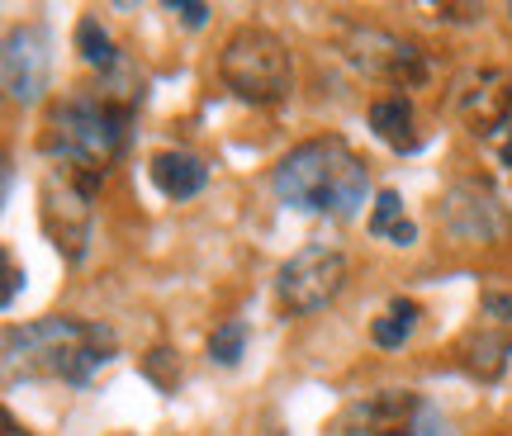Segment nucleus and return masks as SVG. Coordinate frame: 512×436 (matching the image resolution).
<instances>
[{"instance_id": "13", "label": "nucleus", "mask_w": 512, "mask_h": 436, "mask_svg": "<svg viewBox=\"0 0 512 436\" xmlns=\"http://www.w3.org/2000/svg\"><path fill=\"white\" fill-rule=\"evenodd\" d=\"M147 176H152V185L162 190L166 200H195L204 185H209V166L195 157V152H185V147H166V152H157L152 162H147Z\"/></svg>"}, {"instance_id": "24", "label": "nucleus", "mask_w": 512, "mask_h": 436, "mask_svg": "<svg viewBox=\"0 0 512 436\" xmlns=\"http://www.w3.org/2000/svg\"><path fill=\"white\" fill-rule=\"evenodd\" d=\"M498 157H503V166H512V128H508V138H503V147H498Z\"/></svg>"}, {"instance_id": "4", "label": "nucleus", "mask_w": 512, "mask_h": 436, "mask_svg": "<svg viewBox=\"0 0 512 436\" xmlns=\"http://www.w3.org/2000/svg\"><path fill=\"white\" fill-rule=\"evenodd\" d=\"M223 86L247 105H280L294 91V57L290 43L266 24H242L228 34L219 53Z\"/></svg>"}, {"instance_id": "12", "label": "nucleus", "mask_w": 512, "mask_h": 436, "mask_svg": "<svg viewBox=\"0 0 512 436\" xmlns=\"http://www.w3.org/2000/svg\"><path fill=\"white\" fill-rule=\"evenodd\" d=\"M0 72H5V95L15 105H38L53 81V34L43 24H15L5 34Z\"/></svg>"}, {"instance_id": "15", "label": "nucleus", "mask_w": 512, "mask_h": 436, "mask_svg": "<svg viewBox=\"0 0 512 436\" xmlns=\"http://www.w3.org/2000/svg\"><path fill=\"white\" fill-rule=\"evenodd\" d=\"M76 53H81V62L86 67H95L100 76H110L124 67V57H119V48H114V38L105 34V24L95 15L76 19Z\"/></svg>"}, {"instance_id": "1", "label": "nucleus", "mask_w": 512, "mask_h": 436, "mask_svg": "<svg viewBox=\"0 0 512 436\" xmlns=\"http://www.w3.org/2000/svg\"><path fill=\"white\" fill-rule=\"evenodd\" d=\"M143 105V76L133 67L100 76V86H76V91L57 95L43 119V152L57 166H76L105 176L128 147V124Z\"/></svg>"}, {"instance_id": "18", "label": "nucleus", "mask_w": 512, "mask_h": 436, "mask_svg": "<svg viewBox=\"0 0 512 436\" xmlns=\"http://www.w3.org/2000/svg\"><path fill=\"white\" fill-rule=\"evenodd\" d=\"M399 223H408V218H403L399 190H380V195H375V209H370V223H366V228L375 237H389L394 228H399Z\"/></svg>"}, {"instance_id": "25", "label": "nucleus", "mask_w": 512, "mask_h": 436, "mask_svg": "<svg viewBox=\"0 0 512 436\" xmlns=\"http://www.w3.org/2000/svg\"><path fill=\"white\" fill-rule=\"evenodd\" d=\"M508 15H512V5H508Z\"/></svg>"}, {"instance_id": "10", "label": "nucleus", "mask_w": 512, "mask_h": 436, "mask_svg": "<svg viewBox=\"0 0 512 436\" xmlns=\"http://www.w3.org/2000/svg\"><path fill=\"white\" fill-rule=\"evenodd\" d=\"M437 214H441V228L456 242H503L512 228L503 195L484 176H460V181L446 185Z\"/></svg>"}, {"instance_id": "17", "label": "nucleus", "mask_w": 512, "mask_h": 436, "mask_svg": "<svg viewBox=\"0 0 512 436\" xmlns=\"http://www.w3.org/2000/svg\"><path fill=\"white\" fill-rule=\"evenodd\" d=\"M247 356V323L242 318H228L209 332V361L214 365H238Z\"/></svg>"}, {"instance_id": "21", "label": "nucleus", "mask_w": 512, "mask_h": 436, "mask_svg": "<svg viewBox=\"0 0 512 436\" xmlns=\"http://www.w3.org/2000/svg\"><path fill=\"white\" fill-rule=\"evenodd\" d=\"M0 261H5V280H10V285H5V299H0V304L10 309V304H15L19 280H24V275H19V266H15V256H10V252H0Z\"/></svg>"}, {"instance_id": "3", "label": "nucleus", "mask_w": 512, "mask_h": 436, "mask_svg": "<svg viewBox=\"0 0 512 436\" xmlns=\"http://www.w3.org/2000/svg\"><path fill=\"white\" fill-rule=\"evenodd\" d=\"M271 190L294 214L351 218L366 204L370 166L347 138L328 133V138H309V143L290 147L271 171Z\"/></svg>"}, {"instance_id": "19", "label": "nucleus", "mask_w": 512, "mask_h": 436, "mask_svg": "<svg viewBox=\"0 0 512 436\" xmlns=\"http://www.w3.org/2000/svg\"><path fill=\"white\" fill-rule=\"evenodd\" d=\"M147 380L157 384V389H176V380H181V361H176V351H166V346H157V351H147Z\"/></svg>"}, {"instance_id": "9", "label": "nucleus", "mask_w": 512, "mask_h": 436, "mask_svg": "<svg viewBox=\"0 0 512 436\" xmlns=\"http://www.w3.org/2000/svg\"><path fill=\"white\" fill-rule=\"evenodd\" d=\"M347 57L361 67L366 76H380L389 81L394 91H418L432 81V62L422 53L413 38H399L389 34V29H366V24H356L347 34Z\"/></svg>"}, {"instance_id": "20", "label": "nucleus", "mask_w": 512, "mask_h": 436, "mask_svg": "<svg viewBox=\"0 0 512 436\" xmlns=\"http://www.w3.org/2000/svg\"><path fill=\"white\" fill-rule=\"evenodd\" d=\"M166 10H171V15H181V24H190V29H200L204 19L214 15V10H209V5H195V0H171V5H166Z\"/></svg>"}, {"instance_id": "7", "label": "nucleus", "mask_w": 512, "mask_h": 436, "mask_svg": "<svg viewBox=\"0 0 512 436\" xmlns=\"http://www.w3.org/2000/svg\"><path fill=\"white\" fill-rule=\"evenodd\" d=\"M347 252L332 242H309L275 271V299L285 313H318L347 290Z\"/></svg>"}, {"instance_id": "23", "label": "nucleus", "mask_w": 512, "mask_h": 436, "mask_svg": "<svg viewBox=\"0 0 512 436\" xmlns=\"http://www.w3.org/2000/svg\"><path fill=\"white\" fill-rule=\"evenodd\" d=\"M0 427H5V432H0V436H29V427H19V422L10 418V413H5V418H0Z\"/></svg>"}, {"instance_id": "6", "label": "nucleus", "mask_w": 512, "mask_h": 436, "mask_svg": "<svg viewBox=\"0 0 512 436\" xmlns=\"http://www.w3.org/2000/svg\"><path fill=\"white\" fill-rule=\"evenodd\" d=\"M332 436H456V427L427 394L375 389V394L342 408Z\"/></svg>"}, {"instance_id": "16", "label": "nucleus", "mask_w": 512, "mask_h": 436, "mask_svg": "<svg viewBox=\"0 0 512 436\" xmlns=\"http://www.w3.org/2000/svg\"><path fill=\"white\" fill-rule=\"evenodd\" d=\"M418 318H422V309L413 304V299H403L399 294V299H389V309L370 323V342L384 346V351H399V346L418 332Z\"/></svg>"}, {"instance_id": "22", "label": "nucleus", "mask_w": 512, "mask_h": 436, "mask_svg": "<svg viewBox=\"0 0 512 436\" xmlns=\"http://www.w3.org/2000/svg\"><path fill=\"white\" fill-rule=\"evenodd\" d=\"M441 15L446 19H475V15H484V10H479V5H446Z\"/></svg>"}, {"instance_id": "11", "label": "nucleus", "mask_w": 512, "mask_h": 436, "mask_svg": "<svg viewBox=\"0 0 512 436\" xmlns=\"http://www.w3.org/2000/svg\"><path fill=\"white\" fill-rule=\"evenodd\" d=\"M451 109L475 138L512 128V67H470L451 86Z\"/></svg>"}, {"instance_id": "2", "label": "nucleus", "mask_w": 512, "mask_h": 436, "mask_svg": "<svg viewBox=\"0 0 512 436\" xmlns=\"http://www.w3.org/2000/svg\"><path fill=\"white\" fill-rule=\"evenodd\" d=\"M119 337L114 327L91 318H38V323L5 327V380H57L86 389V384L114 365Z\"/></svg>"}, {"instance_id": "5", "label": "nucleus", "mask_w": 512, "mask_h": 436, "mask_svg": "<svg viewBox=\"0 0 512 436\" xmlns=\"http://www.w3.org/2000/svg\"><path fill=\"white\" fill-rule=\"evenodd\" d=\"M105 176L91 171H76V166H53L43 176L38 190V218H43V233L67 261H86L95 237V195H100Z\"/></svg>"}, {"instance_id": "14", "label": "nucleus", "mask_w": 512, "mask_h": 436, "mask_svg": "<svg viewBox=\"0 0 512 436\" xmlns=\"http://www.w3.org/2000/svg\"><path fill=\"white\" fill-rule=\"evenodd\" d=\"M370 128H375V138L389 143L394 152H418L422 138H418V119H413V100L408 95H380V100H370Z\"/></svg>"}, {"instance_id": "8", "label": "nucleus", "mask_w": 512, "mask_h": 436, "mask_svg": "<svg viewBox=\"0 0 512 436\" xmlns=\"http://www.w3.org/2000/svg\"><path fill=\"white\" fill-rule=\"evenodd\" d=\"M512 361V280L508 275H489L479 290L475 327L460 337V365L475 380L494 384Z\"/></svg>"}]
</instances>
